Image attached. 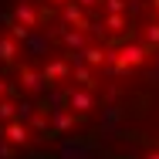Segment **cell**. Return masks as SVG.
Wrapping results in <instances>:
<instances>
[{
    "mask_svg": "<svg viewBox=\"0 0 159 159\" xmlns=\"http://www.w3.org/2000/svg\"><path fill=\"white\" fill-rule=\"evenodd\" d=\"M149 159H159V146H156V149H152V156H149Z\"/></svg>",
    "mask_w": 159,
    "mask_h": 159,
    "instance_id": "7a4b0ae2",
    "label": "cell"
},
{
    "mask_svg": "<svg viewBox=\"0 0 159 159\" xmlns=\"http://www.w3.org/2000/svg\"><path fill=\"white\" fill-rule=\"evenodd\" d=\"M0 31L44 92L88 122L159 58V0H17Z\"/></svg>",
    "mask_w": 159,
    "mask_h": 159,
    "instance_id": "6da1fadb",
    "label": "cell"
}]
</instances>
